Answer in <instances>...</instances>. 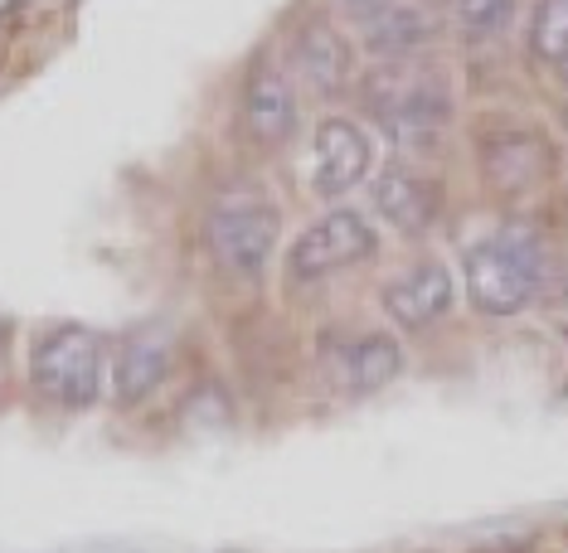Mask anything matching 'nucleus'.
<instances>
[{"label": "nucleus", "mask_w": 568, "mask_h": 553, "mask_svg": "<svg viewBox=\"0 0 568 553\" xmlns=\"http://www.w3.org/2000/svg\"><path fill=\"white\" fill-rule=\"evenodd\" d=\"M365 117L394 141V156L418 161L423 146H437L452 122V83L433 54L374 59L369 73L355 79Z\"/></svg>", "instance_id": "f257e3e1"}, {"label": "nucleus", "mask_w": 568, "mask_h": 553, "mask_svg": "<svg viewBox=\"0 0 568 553\" xmlns=\"http://www.w3.org/2000/svg\"><path fill=\"white\" fill-rule=\"evenodd\" d=\"M549 281V248L529 224H506L462 253V291L481 316H520Z\"/></svg>", "instance_id": "f03ea898"}, {"label": "nucleus", "mask_w": 568, "mask_h": 553, "mask_svg": "<svg viewBox=\"0 0 568 553\" xmlns=\"http://www.w3.org/2000/svg\"><path fill=\"white\" fill-rule=\"evenodd\" d=\"M30 383L63 413H88L108 383V345L88 326H49L30 345Z\"/></svg>", "instance_id": "7ed1b4c3"}, {"label": "nucleus", "mask_w": 568, "mask_h": 553, "mask_svg": "<svg viewBox=\"0 0 568 553\" xmlns=\"http://www.w3.org/2000/svg\"><path fill=\"white\" fill-rule=\"evenodd\" d=\"M204 243H210V257L229 277L257 281L282 248V209L273 199L253 195V190L224 195L204 218Z\"/></svg>", "instance_id": "20e7f679"}, {"label": "nucleus", "mask_w": 568, "mask_h": 553, "mask_svg": "<svg viewBox=\"0 0 568 553\" xmlns=\"http://www.w3.org/2000/svg\"><path fill=\"white\" fill-rule=\"evenodd\" d=\"M374 257H379V228L359 209H351V204H335V209H326L316 224H306L287 243L282 273H287L292 287H312V281L355 273V267L374 263Z\"/></svg>", "instance_id": "39448f33"}, {"label": "nucleus", "mask_w": 568, "mask_h": 553, "mask_svg": "<svg viewBox=\"0 0 568 553\" xmlns=\"http://www.w3.org/2000/svg\"><path fill=\"white\" fill-rule=\"evenodd\" d=\"M476 156V175L496 199H529L535 190H545L554 171H559V151L539 126H520V122H496L481 126L471 141Z\"/></svg>", "instance_id": "423d86ee"}, {"label": "nucleus", "mask_w": 568, "mask_h": 553, "mask_svg": "<svg viewBox=\"0 0 568 553\" xmlns=\"http://www.w3.org/2000/svg\"><path fill=\"white\" fill-rule=\"evenodd\" d=\"M282 63L296 79V88H306L321 102L345 98L359 79V44L345 24H335L331 16H302L287 30L282 44Z\"/></svg>", "instance_id": "0eeeda50"}, {"label": "nucleus", "mask_w": 568, "mask_h": 553, "mask_svg": "<svg viewBox=\"0 0 568 553\" xmlns=\"http://www.w3.org/2000/svg\"><path fill=\"white\" fill-rule=\"evenodd\" d=\"M239 126L263 156L287 151L302 132V88L277 54H257L239 88Z\"/></svg>", "instance_id": "6e6552de"}, {"label": "nucleus", "mask_w": 568, "mask_h": 553, "mask_svg": "<svg viewBox=\"0 0 568 553\" xmlns=\"http://www.w3.org/2000/svg\"><path fill=\"white\" fill-rule=\"evenodd\" d=\"M369 204L389 234L418 243V238H433L437 224H443L447 190L433 171H423V161L394 156L389 165H379V175H369Z\"/></svg>", "instance_id": "1a4fd4ad"}, {"label": "nucleus", "mask_w": 568, "mask_h": 553, "mask_svg": "<svg viewBox=\"0 0 568 553\" xmlns=\"http://www.w3.org/2000/svg\"><path fill=\"white\" fill-rule=\"evenodd\" d=\"M312 190L321 199H335L341 204L345 195H355L359 185H369L374 175V141H369V126L345 117V112H331V117L316 122L312 132Z\"/></svg>", "instance_id": "9d476101"}, {"label": "nucleus", "mask_w": 568, "mask_h": 553, "mask_svg": "<svg viewBox=\"0 0 568 553\" xmlns=\"http://www.w3.org/2000/svg\"><path fill=\"white\" fill-rule=\"evenodd\" d=\"M351 34L369 59H408L443 40V20L423 0H374L369 10L351 16Z\"/></svg>", "instance_id": "9b49d317"}, {"label": "nucleus", "mask_w": 568, "mask_h": 553, "mask_svg": "<svg viewBox=\"0 0 568 553\" xmlns=\"http://www.w3.org/2000/svg\"><path fill=\"white\" fill-rule=\"evenodd\" d=\"M452 301H457V281H452V273L437 257H418V263H408L404 273H394L379 287V306L398 330L437 326L452 311Z\"/></svg>", "instance_id": "f8f14e48"}, {"label": "nucleus", "mask_w": 568, "mask_h": 553, "mask_svg": "<svg viewBox=\"0 0 568 553\" xmlns=\"http://www.w3.org/2000/svg\"><path fill=\"white\" fill-rule=\"evenodd\" d=\"M326 369L345 393H379L404 375V350L384 330H359V336H341L331 345Z\"/></svg>", "instance_id": "ddd939ff"}, {"label": "nucleus", "mask_w": 568, "mask_h": 553, "mask_svg": "<svg viewBox=\"0 0 568 553\" xmlns=\"http://www.w3.org/2000/svg\"><path fill=\"white\" fill-rule=\"evenodd\" d=\"M108 379H112L118 408H141L171 379V340L156 336V330H132V336L118 340V350H112Z\"/></svg>", "instance_id": "4468645a"}, {"label": "nucleus", "mask_w": 568, "mask_h": 553, "mask_svg": "<svg viewBox=\"0 0 568 553\" xmlns=\"http://www.w3.org/2000/svg\"><path fill=\"white\" fill-rule=\"evenodd\" d=\"M525 49L539 69L568 83V0H535L525 20Z\"/></svg>", "instance_id": "2eb2a0df"}, {"label": "nucleus", "mask_w": 568, "mask_h": 553, "mask_svg": "<svg viewBox=\"0 0 568 553\" xmlns=\"http://www.w3.org/2000/svg\"><path fill=\"white\" fill-rule=\"evenodd\" d=\"M520 16V0H452V24L467 40H506Z\"/></svg>", "instance_id": "dca6fc26"}, {"label": "nucleus", "mask_w": 568, "mask_h": 553, "mask_svg": "<svg viewBox=\"0 0 568 553\" xmlns=\"http://www.w3.org/2000/svg\"><path fill=\"white\" fill-rule=\"evenodd\" d=\"M335 6H341V10H345V16H359V10H369V6H374V0H335Z\"/></svg>", "instance_id": "f3484780"}]
</instances>
